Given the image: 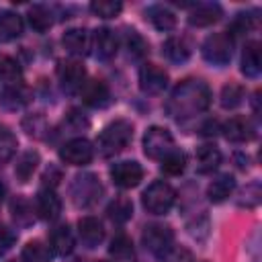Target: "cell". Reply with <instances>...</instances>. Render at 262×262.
<instances>
[{"mask_svg":"<svg viewBox=\"0 0 262 262\" xmlns=\"http://www.w3.org/2000/svg\"><path fill=\"white\" fill-rule=\"evenodd\" d=\"M211 104V90L203 80H182L166 100V113L174 119H190L205 113Z\"/></svg>","mask_w":262,"mask_h":262,"instance_id":"obj_1","label":"cell"},{"mask_svg":"<svg viewBox=\"0 0 262 262\" xmlns=\"http://www.w3.org/2000/svg\"><path fill=\"white\" fill-rule=\"evenodd\" d=\"M133 139V125L131 121L127 119H117L113 123H108L98 139H96V147H98V154L102 158H111V156H117L119 151H123L129 141Z\"/></svg>","mask_w":262,"mask_h":262,"instance_id":"obj_2","label":"cell"},{"mask_svg":"<svg viewBox=\"0 0 262 262\" xmlns=\"http://www.w3.org/2000/svg\"><path fill=\"white\" fill-rule=\"evenodd\" d=\"M174 201H176V190L164 180L151 182L141 194L143 209L151 215H166L172 209Z\"/></svg>","mask_w":262,"mask_h":262,"instance_id":"obj_3","label":"cell"},{"mask_svg":"<svg viewBox=\"0 0 262 262\" xmlns=\"http://www.w3.org/2000/svg\"><path fill=\"white\" fill-rule=\"evenodd\" d=\"M70 194H72V201L76 207L80 209H86L90 205H94L100 194H102V184L98 180L96 174L92 172H82L78 174L74 180H72V188H70Z\"/></svg>","mask_w":262,"mask_h":262,"instance_id":"obj_4","label":"cell"},{"mask_svg":"<svg viewBox=\"0 0 262 262\" xmlns=\"http://www.w3.org/2000/svg\"><path fill=\"white\" fill-rule=\"evenodd\" d=\"M141 242L147 252H151L156 258H166L174 246V231L168 225L162 223H151L143 229Z\"/></svg>","mask_w":262,"mask_h":262,"instance_id":"obj_5","label":"cell"},{"mask_svg":"<svg viewBox=\"0 0 262 262\" xmlns=\"http://www.w3.org/2000/svg\"><path fill=\"white\" fill-rule=\"evenodd\" d=\"M233 53V39L227 33H213L203 43V57L205 61L221 68L227 66Z\"/></svg>","mask_w":262,"mask_h":262,"instance_id":"obj_6","label":"cell"},{"mask_svg":"<svg viewBox=\"0 0 262 262\" xmlns=\"http://www.w3.org/2000/svg\"><path fill=\"white\" fill-rule=\"evenodd\" d=\"M174 149V137L168 129L164 127H149L143 135V151L147 158L151 160H162L166 154H170Z\"/></svg>","mask_w":262,"mask_h":262,"instance_id":"obj_7","label":"cell"},{"mask_svg":"<svg viewBox=\"0 0 262 262\" xmlns=\"http://www.w3.org/2000/svg\"><path fill=\"white\" fill-rule=\"evenodd\" d=\"M57 80L66 94L80 92L86 82V68L80 61H61L57 66Z\"/></svg>","mask_w":262,"mask_h":262,"instance_id":"obj_8","label":"cell"},{"mask_svg":"<svg viewBox=\"0 0 262 262\" xmlns=\"http://www.w3.org/2000/svg\"><path fill=\"white\" fill-rule=\"evenodd\" d=\"M94 156V147L88 139L84 137H76V139H70L68 143H63L59 147V158L61 162L70 164V166H84L92 160Z\"/></svg>","mask_w":262,"mask_h":262,"instance_id":"obj_9","label":"cell"},{"mask_svg":"<svg viewBox=\"0 0 262 262\" xmlns=\"http://www.w3.org/2000/svg\"><path fill=\"white\" fill-rule=\"evenodd\" d=\"M141 178H143V168L133 160L117 162L111 166V180L119 188H133L141 182Z\"/></svg>","mask_w":262,"mask_h":262,"instance_id":"obj_10","label":"cell"},{"mask_svg":"<svg viewBox=\"0 0 262 262\" xmlns=\"http://www.w3.org/2000/svg\"><path fill=\"white\" fill-rule=\"evenodd\" d=\"M168 86V74L156 63H143L139 68V88L145 94H160Z\"/></svg>","mask_w":262,"mask_h":262,"instance_id":"obj_11","label":"cell"},{"mask_svg":"<svg viewBox=\"0 0 262 262\" xmlns=\"http://www.w3.org/2000/svg\"><path fill=\"white\" fill-rule=\"evenodd\" d=\"M80 94H82L84 104H88L92 108H104L111 102V90L102 80L84 82V86L80 88Z\"/></svg>","mask_w":262,"mask_h":262,"instance_id":"obj_12","label":"cell"},{"mask_svg":"<svg viewBox=\"0 0 262 262\" xmlns=\"http://www.w3.org/2000/svg\"><path fill=\"white\" fill-rule=\"evenodd\" d=\"M117 47H119V39L115 35L113 29L108 27H102V29H96L94 35H92V49L96 53L98 59H111L115 57L117 53Z\"/></svg>","mask_w":262,"mask_h":262,"instance_id":"obj_13","label":"cell"},{"mask_svg":"<svg viewBox=\"0 0 262 262\" xmlns=\"http://www.w3.org/2000/svg\"><path fill=\"white\" fill-rule=\"evenodd\" d=\"M35 211L45 221H55L61 213V201L53 192V188H41L35 196Z\"/></svg>","mask_w":262,"mask_h":262,"instance_id":"obj_14","label":"cell"},{"mask_svg":"<svg viewBox=\"0 0 262 262\" xmlns=\"http://www.w3.org/2000/svg\"><path fill=\"white\" fill-rule=\"evenodd\" d=\"M221 16H223V10L217 2H199V4H192L188 23L192 27H209L217 23Z\"/></svg>","mask_w":262,"mask_h":262,"instance_id":"obj_15","label":"cell"},{"mask_svg":"<svg viewBox=\"0 0 262 262\" xmlns=\"http://www.w3.org/2000/svg\"><path fill=\"white\" fill-rule=\"evenodd\" d=\"M61 43H63L68 53L78 55V57L88 55V51L92 49V37H90V33L86 29H70V31H66Z\"/></svg>","mask_w":262,"mask_h":262,"instance_id":"obj_16","label":"cell"},{"mask_svg":"<svg viewBox=\"0 0 262 262\" xmlns=\"http://www.w3.org/2000/svg\"><path fill=\"white\" fill-rule=\"evenodd\" d=\"M29 100H31V90L23 82L8 84L0 94V104L8 111H18L25 104H29Z\"/></svg>","mask_w":262,"mask_h":262,"instance_id":"obj_17","label":"cell"},{"mask_svg":"<svg viewBox=\"0 0 262 262\" xmlns=\"http://www.w3.org/2000/svg\"><path fill=\"white\" fill-rule=\"evenodd\" d=\"M221 131H223L225 139L233 141V143H244L254 137V127L246 117H231L229 121H225Z\"/></svg>","mask_w":262,"mask_h":262,"instance_id":"obj_18","label":"cell"},{"mask_svg":"<svg viewBox=\"0 0 262 262\" xmlns=\"http://www.w3.org/2000/svg\"><path fill=\"white\" fill-rule=\"evenodd\" d=\"M78 235L86 248H96L104 239V227L96 217H82L78 221Z\"/></svg>","mask_w":262,"mask_h":262,"instance_id":"obj_19","label":"cell"},{"mask_svg":"<svg viewBox=\"0 0 262 262\" xmlns=\"http://www.w3.org/2000/svg\"><path fill=\"white\" fill-rule=\"evenodd\" d=\"M49 246L59 256L72 254V250H74V233H72V229L68 225L53 227L51 233H49Z\"/></svg>","mask_w":262,"mask_h":262,"instance_id":"obj_20","label":"cell"},{"mask_svg":"<svg viewBox=\"0 0 262 262\" xmlns=\"http://www.w3.org/2000/svg\"><path fill=\"white\" fill-rule=\"evenodd\" d=\"M262 70V57H260V43L258 41H250L244 47L242 53V72L248 78H256Z\"/></svg>","mask_w":262,"mask_h":262,"instance_id":"obj_21","label":"cell"},{"mask_svg":"<svg viewBox=\"0 0 262 262\" xmlns=\"http://www.w3.org/2000/svg\"><path fill=\"white\" fill-rule=\"evenodd\" d=\"M233 188H235V178L231 174H221L207 186V196L211 203H223L233 192Z\"/></svg>","mask_w":262,"mask_h":262,"instance_id":"obj_22","label":"cell"},{"mask_svg":"<svg viewBox=\"0 0 262 262\" xmlns=\"http://www.w3.org/2000/svg\"><path fill=\"white\" fill-rule=\"evenodd\" d=\"M27 16H29L31 29L37 31V33H45V31H49L51 25H53V12H51V8H47L45 4H33V6L29 8Z\"/></svg>","mask_w":262,"mask_h":262,"instance_id":"obj_23","label":"cell"},{"mask_svg":"<svg viewBox=\"0 0 262 262\" xmlns=\"http://www.w3.org/2000/svg\"><path fill=\"white\" fill-rule=\"evenodd\" d=\"M162 53L172 61V63H184L190 57V47L184 39L180 37H168L162 45Z\"/></svg>","mask_w":262,"mask_h":262,"instance_id":"obj_24","label":"cell"},{"mask_svg":"<svg viewBox=\"0 0 262 262\" xmlns=\"http://www.w3.org/2000/svg\"><path fill=\"white\" fill-rule=\"evenodd\" d=\"M221 164V151L215 145H203L196 149V172L209 174Z\"/></svg>","mask_w":262,"mask_h":262,"instance_id":"obj_25","label":"cell"},{"mask_svg":"<svg viewBox=\"0 0 262 262\" xmlns=\"http://www.w3.org/2000/svg\"><path fill=\"white\" fill-rule=\"evenodd\" d=\"M147 16L151 20V25L158 29V31H172L176 27V16L170 8L162 6V4H154L147 8Z\"/></svg>","mask_w":262,"mask_h":262,"instance_id":"obj_26","label":"cell"},{"mask_svg":"<svg viewBox=\"0 0 262 262\" xmlns=\"http://www.w3.org/2000/svg\"><path fill=\"white\" fill-rule=\"evenodd\" d=\"M23 33V18L12 10L0 12V39H16Z\"/></svg>","mask_w":262,"mask_h":262,"instance_id":"obj_27","label":"cell"},{"mask_svg":"<svg viewBox=\"0 0 262 262\" xmlns=\"http://www.w3.org/2000/svg\"><path fill=\"white\" fill-rule=\"evenodd\" d=\"M160 162H162V164H160L162 172L168 174V176H178V174H182L184 168H186V156H184V151H180V149H176V147H174L170 154H166Z\"/></svg>","mask_w":262,"mask_h":262,"instance_id":"obj_28","label":"cell"},{"mask_svg":"<svg viewBox=\"0 0 262 262\" xmlns=\"http://www.w3.org/2000/svg\"><path fill=\"white\" fill-rule=\"evenodd\" d=\"M106 213L108 217L115 221V223H125L131 219L133 215V203L127 199V196H117L115 201H111V205L106 207Z\"/></svg>","mask_w":262,"mask_h":262,"instance_id":"obj_29","label":"cell"},{"mask_svg":"<svg viewBox=\"0 0 262 262\" xmlns=\"http://www.w3.org/2000/svg\"><path fill=\"white\" fill-rule=\"evenodd\" d=\"M16 145H18V141H16L14 133L6 125L0 123V168L12 160V156L16 151Z\"/></svg>","mask_w":262,"mask_h":262,"instance_id":"obj_30","label":"cell"},{"mask_svg":"<svg viewBox=\"0 0 262 262\" xmlns=\"http://www.w3.org/2000/svg\"><path fill=\"white\" fill-rule=\"evenodd\" d=\"M125 45H127L129 55H131L133 59H143V57L147 55V51H149L147 41H145L135 29H127V33H125Z\"/></svg>","mask_w":262,"mask_h":262,"instance_id":"obj_31","label":"cell"},{"mask_svg":"<svg viewBox=\"0 0 262 262\" xmlns=\"http://www.w3.org/2000/svg\"><path fill=\"white\" fill-rule=\"evenodd\" d=\"M10 213L18 225H31L33 223V207L25 196H14L10 201Z\"/></svg>","mask_w":262,"mask_h":262,"instance_id":"obj_32","label":"cell"},{"mask_svg":"<svg viewBox=\"0 0 262 262\" xmlns=\"http://www.w3.org/2000/svg\"><path fill=\"white\" fill-rule=\"evenodd\" d=\"M37 164H39V154H37V151H25V154L18 158L16 168H14L16 178H18L20 182H27V180L33 176Z\"/></svg>","mask_w":262,"mask_h":262,"instance_id":"obj_33","label":"cell"},{"mask_svg":"<svg viewBox=\"0 0 262 262\" xmlns=\"http://www.w3.org/2000/svg\"><path fill=\"white\" fill-rule=\"evenodd\" d=\"M23 262H51V252L45 244H41L39 239L29 242L23 248Z\"/></svg>","mask_w":262,"mask_h":262,"instance_id":"obj_34","label":"cell"},{"mask_svg":"<svg viewBox=\"0 0 262 262\" xmlns=\"http://www.w3.org/2000/svg\"><path fill=\"white\" fill-rule=\"evenodd\" d=\"M20 74H23V70H20L18 61L12 59L10 55L0 53V80H4L8 84H14V82L20 80Z\"/></svg>","mask_w":262,"mask_h":262,"instance_id":"obj_35","label":"cell"},{"mask_svg":"<svg viewBox=\"0 0 262 262\" xmlns=\"http://www.w3.org/2000/svg\"><path fill=\"white\" fill-rule=\"evenodd\" d=\"M244 100V88L239 84H225L221 90V106L223 108H235Z\"/></svg>","mask_w":262,"mask_h":262,"instance_id":"obj_36","label":"cell"},{"mask_svg":"<svg viewBox=\"0 0 262 262\" xmlns=\"http://www.w3.org/2000/svg\"><path fill=\"white\" fill-rule=\"evenodd\" d=\"M108 252L119 260H127V258L133 256V244L125 233H119V235L113 237V242L108 246Z\"/></svg>","mask_w":262,"mask_h":262,"instance_id":"obj_37","label":"cell"},{"mask_svg":"<svg viewBox=\"0 0 262 262\" xmlns=\"http://www.w3.org/2000/svg\"><path fill=\"white\" fill-rule=\"evenodd\" d=\"M121 8H123V4L115 2V0H96V2L90 4L92 14L100 16V18H113L121 12Z\"/></svg>","mask_w":262,"mask_h":262,"instance_id":"obj_38","label":"cell"},{"mask_svg":"<svg viewBox=\"0 0 262 262\" xmlns=\"http://www.w3.org/2000/svg\"><path fill=\"white\" fill-rule=\"evenodd\" d=\"M254 27V16L250 14V12H239L233 20H231V25H229V31H227V35L233 39V37H239V35H246L250 29Z\"/></svg>","mask_w":262,"mask_h":262,"instance_id":"obj_39","label":"cell"},{"mask_svg":"<svg viewBox=\"0 0 262 262\" xmlns=\"http://www.w3.org/2000/svg\"><path fill=\"white\" fill-rule=\"evenodd\" d=\"M242 196H244V199H239V201H237V203H239V207H248V209L256 207V205L260 203V184H258V182L248 184V186H246V190L242 192Z\"/></svg>","mask_w":262,"mask_h":262,"instance_id":"obj_40","label":"cell"},{"mask_svg":"<svg viewBox=\"0 0 262 262\" xmlns=\"http://www.w3.org/2000/svg\"><path fill=\"white\" fill-rule=\"evenodd\" d=\"M66 125H68L72 131H82V129H86V127L90 125V121L84 117V113H82V111L72 108V111L66 115Z\"/></svg>","mask_w":262,"mask_h":262,"instance_id":"obj_41","label":"cell"},{"mask_svg":"<svg viewBox=\"0 0 262 262\" xmlns=\"http://www.w3.org/2000/svg\"><path fill=\"white\" fill-rule=\"evenodd\" d=\"M23 127H25V131H27L29 135L41 137L43 131H45V121H43L41 115H31V117H27V119L23 121Z\"/></svg>","mask_w":262,"mask_h":262,"instance_id":"obj_42","label":"cell"},{"mask_svg":"<svg viewBox=\"0 0 262 262\" xmlns=\"http://www.w3.org/2000/svg\"><path fill=\"white\" fill-rule=\"evenodd\" d=\"M59 180H61V172H59L57 168H49V170L43 174V184H45V188H53Z\"/></svg>","mask_w":262,"mask_h":262,"instance_id":"obj_43","label":"cell"},{"mask_svg":"<svg viewBox=\"0 0 262 262\" xmlns=\"http://www.w3.org/2000/svg\"><path fill=\"white\" fill-rule=\"evenodd\" d=\"M12 239H14V235H12L6 227H0V254H4V252L10 248Z\"/></svg>","mask_w":262,"mask_h":262,"instance_id":"obj_44","label":"cell"},{"mask_svg":"<svg viewBox=\"0 0 262 262\" xmlns=\"http://www.w3.org/2000/svg\"><path fill=\"white\" fill-rule=\"evenodd\" d=\"M217 133V123L215 121H209L205 127H203V135H215Z\"/></svg>","mask_w":262,"mask_h":262,"instance_id":"obj_45","label":"cell"},{"mask_svg":"<svg viewBox=\"0 0 262 262\" xmlns=\"http://www.w3.org/2000/svg\"><path fill=\"white\" fill-rule=\"evenodd\" d=\"M102 262H104V260H102Z\"/></svg>","mask_w":262,"mask_h":262,"instance_id":"obj_46","label":"cell"}]
</instances>
